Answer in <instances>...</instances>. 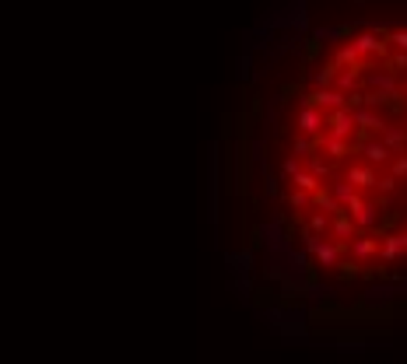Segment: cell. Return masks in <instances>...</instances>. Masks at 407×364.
Segmentation results:
<instances>
[{
    "label": "cell",
    "instance_id": "cell-1",
    "mask_svg": "<svg viewBox=\"0 0 407 364\" xmlns=\"http://www.w3.org/2000/svg\"><path fill=\"white\" fill-rule=\"evenodd\" d=\"M380 210H383V207L375 203V200H365V196H358V200H355L352 207L344 210V214L355 221L358 235H369V231H375V224H380V218H383Z\"/></svg>",
    "mask_w": 407,
    "mask_h": 364
},
{
    "label": "cell",
    "instance_id": "cell-2",
    "mask_svg": "<svg viewBox=\"0 0 407 364\" xmlns=\"http://www.w3.org/2000/svg\"><path fill=\"white\" fill-rule=\"evenodd\" d=\"M352 151H358V155L365 158V165H372V168H380V165H390L397 155L380 140V137H358L355 144H352Z\"/></svg>",
    "mask_w": 407,
    "mask_h": 364
},
{
    "label": "cell",
    "instance_id": "cell-3",
    "mask_svg": "<svg viewBox=\"0 0 407 364\" xmlns=\"http://www.w3.org/2000/svg\"><path fill=\"white\" fill-rule=\"evenodd\" d=\"M362 84H365V91H380V95H390V99H400V84H397V74L386 67H369L365 74H362Z\"/></svg>",
    "mask_w": 407,
    "mask_h": 364
},
{
    "label": "cell",
    "instance_id": "cell-4",
    "mask_svg": "<svg viewBox=\"0 0 407 364\" xmlns=\"http://www.w3.org/2000/svg\"><path fill=\"white\" fill-rule=\"evenodd\" d=\"M347 42H352V46L358 49V56H362V60H372V56H390V42H386L383 36H375V32H355Z\"/></svg>",
    "mask_w": 407,
    "mask_h": 364
},
{
    "label": "cell",
    "instance_id": "cell-5",
    "mask_svg": "<svg viewBox=\"0 0 407 364\" xmlns=\"http://www.w3.org/2000/svg\"><path fill=\"white\" fill-rule=\"evenodd\" d=\"M299 133L316 140L319 133H327V112L316 109V105H302L299 109Z\"/></svg>",
    "mask_w": 407,
    "mask_h": 364
},
{
    "label": "cell",
    "instance_id": "cell-6",
    "mask_svg": "<svg viewBox=\"0 0 407 364\" xmlns=\"http://www.w3.org/2000/svg\"><path fill=\"white\" fill-rule=\"evenodd\" d=\"M306 99H309V105L323 109L327 116H330V112L347 109V95H344V91H337V88H316V91H309Z\"/></svg>",
    "mask_w": 407,
    "mask_h": 364
},
{
    "label": "cell",
    "instance_id": "cell-7",
    "mask_svg": "<svg viewBox=\"0 0 407 364\" xmlns=\"http://www.w3.org/2000/svg\"><path fill=\"white\" fill-rule=\"evenodd\" d=\"M327 133H334V137H341V140L352 144V137L358 133V127H355V112H352V109L330 112V116H327Z\"/></svg>",
    "mask_w": 407,
    "mask_h": 364
},
{
    "label": "cell",
    "instance_id": "cell-8",
    "mask_svg": "<svg viewBox=\"0 0 407 364\" xmlns=\"http://www.w3.org/2000/svg\"><path fill=\"white\" fill-rule=\"evenodd\" d=\"M344 252H352V263H369L372 256H380V238H372V235H358L355 242H347Z\"/></svg>",
    "mask_w": 407,
    "mask_h": 364
},
{
    "label": "cell",
    "instance_id": "cell-9",
    "mask_svg": "<svg viewBox=\"0 0 407 364\" xmlns=\"http://www.w3.org/2000/svg\"><path fill=\"white\" fill-rule=\"evenodd\" d=\"M316 151H319L327 161H341V158H347L352 144L341 140V137H334V133H319V137H316Z\"/></svg>",
    "mask_w": 407,
    "mask_h": 364
},
{
    "label": "cell",
    "instance_id": "cell-10",
    "mask_svg": "<svg viewBox=\"0 0 407 364\" xmlns=\"http://www.w3.org/2000/svg\"><path fill=\"white\" fill-rule=\"evenodd\" d=\"M344 182H352V186L362 193V190H375V182H380V175H375L372 165H352L344 172Z\"/></svg>",
    "mask_w": 407,
    "mask_h": 364
},
{
    "label": "cell",
    "instance_id": "cell-11",
    "mask_svg": "<svg viewBox=\"0 0 407 364\" xmlns=\"http://www.w3.org/2000/svg\"><path fill=\"white\" fill-rule=\"evenodd\" d=\"M352 112H355V127L362 133H383L386 130V119L375 109H352Z\"/></svg>",
    "mask_w": 407,
    "mask_h": 364
},
{
    "label": "cell",
    "instance_id": "cell-12",
    "mask_svg": "<svg viewBox=\"0 0 407 364\" xmlns=\"http://www.w3.org/2000/svg\"><path fill=\"white\" fill-rule=\"evenodd\" d=\"M380 140L393 151V155H407V130H404V123H386Z\"/></svg>",
    "mask_w": 407,
    "mask_h": 364
},
{
    "label": "cell",
    "instance_id": "cell-13",
    "mask_svg": "<svg viewBox=\"0 0 407 364\" xmlns=\"http://www.w3.org/2000/svg\"><path fill=\"white\" fill-rule=\"evenodd\" d=\"M330 64H334L337 70H347V67H358V64H362V56H358V49H355L352 42H341Z\"/></svg>",
    "mask_w": 407,
    "mask_h": 364
},
{
    "label": "cell",
    "instance_id": "cell-14",
    "mask_svg": "<svg viewBox=\"0 0 407 364\" xmlns=\"http://www.w3.org/2000/svg\"><path fill=\"white\" fill-rule=\"evenodd\" d=\"M302 168H306V172H312L319 182H330V175H334V161H327L323 155H319V151L306 158V165H302Z\"/></svg>",
    "mask_w": 407,
    "mask_h": 364
},
{
    "label": "cell",
    "instance_id": "cell-15",
    "mask_svg": "<svg viewBox=\"0 0 407 364\" xmlns=\"http://www.w3.org/2000/svg\"><path fill=\"white\" fill-rule=\"evenodd\" d=\"M312 259L319 266H341L344 263V246H337V242H323V249H319Z\"/></svg>",
    "mask_w": 407,
    "mask_h": 364
},
{
    "label": "cell",
    "instance_id": "cell-16",
    "mask_svg": "<svg viewBox=\"0 0 407 364\" xmlns=\"http://www.w3.org/2000/svg\"><path fill=\"white\" fill-rule=\"evenodd\" d=\"M334 81H337V67H334V64H323V67H316V70L309 74L312 91H316V88H334Z\"/></svg>",
    "mask_w": 407,
    "mask_h": 364
},
{
    "label": "cell",
    "instance_id": "cell-17",
    "mask_svg": "<svg viewBox=\"0 0 407 364\" xmlns=\"http://www.w3.org/2000/svg\"><path fill=\"white\" fill-rule=\"evenodd\" d=\"M292 182H295V190H302V193H309V196H316L319 190H323V182H319L312 172H306V168H302V172H299Z\"/></svg>",
    "mask_w": 407,
    "mask_h": 364
},
{
    "label": "cell",
    "instance_id": "cell-18",
    "mask_svg": "<svg viewBox=\"0 0 407 364\" xmlns=\"http://www.w3.org/2000/svg\"><path fill=\"white\" fill-rule=\"evenodd\" d=\"M309 155H316V140H309V137H302V133H299V137L292 140V158H299V161H302V158H309Z\"/></svg>",
    "mask_w": 407,
    "mask_h": 364
},
{
    "label": "cell",
    "instance_id": "cell-19",
    "mask_svg": "<svg viewBox=\"0 0 407 364\" xmlns=\"http://www.w3.org/2000/svg\"><path fill=\"white\" fill-rule=\"evenodd\" d=\"M386 42L393 46V53H407V28H393L386 36Z\"/></svg>",
    "mask_w": 407,
    "mask_h": 364
},
{
    "label": "cell",
    "instance_id": "cell-20",
    "mask_svg": "<svg viewBox=\"0 0 407 364\" xmlns=\"http://www.w3.org/2000/svg\"><path fill=\"white\" fill-rule=\"evenodd\" d=\"M344 36H347V28L344 25H334V28H316L312 39L319 42V39H344Z\"/></svg>",
    "mask_w": 407,
    "mask_h": 364
},
{
    "label": "cell",
    "instance_id": "cell-21",
    "mask_svg": "<svg viewBox=\"0 0 407 364\" xmlns=\"http://www.w3.org/2000/svg\"><path fill=\"white\" fill-rule=\"evenodd\" d=\"M288 207H295V210H306V207H312V196H309V193H302V190H295L292 196H288Z\"/></svg>",
    "mask_w": 407,
    "mask_h": 364
},
{
    "label": "cell",
    "instance_id": "cell-22",
    "mask_svg": "<svg viewBox=\"0 0 407 364\" xmlns=\"http://www.w3.org/2000/svg\"><path fill=\"white\" fill-rule=\"evenodd\" d=\"M299 172H302V161H299V158H284V161H281V175H284V179H295Z\"/></svg>",
    "mask_w": 407,
    "mask_h": 364
},
{
    "label": "cell",
    "instance_id": "cell-23",
    "mask_svg": "<svg viewBox=\"0 0 407 364\" xmlns=\"http://www.w3.org/2000/svg\"><path fill=\"white\" fill-rule=\"evenodd\" d=\"M390 175H393V179H407V155H397V158L390 161Z\"/></svg>",
    "mask_w": 407,
    "mask_h": 364
},
{
    "label": "cell",
    "instance_id": "cell-24",
    "mask_svg": "<svg viewBox=\"0 0 407 364\" xmlns=\"http://www.w3.org/2000/svg\"><path fill=\"white\" fill-rule=\"evenodd\" d=\"M386 67L397 74V70H407V53H390L386 56Z\"/></svg>",
    "mask_w": 407,
    "mask_h": 364
},
{
    "label": "cell",
    "instance_id": "cell-25",
    "mask_svg": "<svg viewBox=\"0 0 407 364\" xmlns=\"http://www.w3.org/2000/svg\"><path fill=\"white\" fill-rule=\"evenodd\" d=\"M375 190H380L383 196L397 193V179H393V175H380V182H375Z\"/></svg>",
    "mask_w": 407,
    "mask_h": 364
},
{
    "label": "cell",
    "instance_id": "cell-26",
    "mask_svg": "<svg viewBox=\"0 0 407 364\" xmlns=\"http://www.w3.org/2000/svg\"><path fill=\"white\" fill-rule=\"evenodd\" d=\"M404 130H407V116H404Z\"/></svg>",
    "mask_w": 407,
    "mask_h": 364
}]
</instances>
